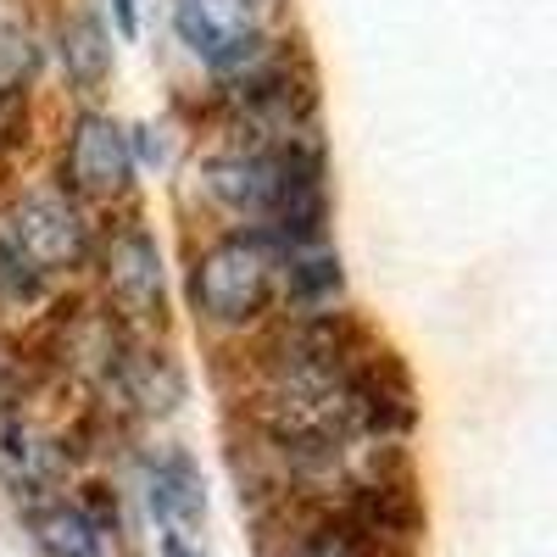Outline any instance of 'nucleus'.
I'll use <instances>...</instances> for the list:
<instances>
[{"instance_id": "f257e3e1", "label": "nucleus", "mask_w": 557, "mask_h": 557, "mask_svg": "<svg viewBox=\"0 0 557 557\" xmlns=\"http://www.w3.org/2000/svg\"><path fill=\"white\" fill-rule=\"evenodd\" d=\"M190 290L212 323H251L278 290V251L262 235H223L196 257Z\"/></svg>"}, {"instance_id": "f03ea898", "label": "nucleus", "mask_w": 557, "mask_h": 557, "mask_svg": "<svg viewBox=\"0 0 557 557\" xmlns=\"http://www.w3.org/2000/svg\"><path fill=\"white\" fill-rule=\"evenodd\" d=\"M268 12L273 0H178L173 23L184 45L196 57H207L212 67H240L246 57H257Z\"/></svg>"}, {"instance_id": "7ed1b4c3", "label": "nucleus", "mask_w": 557, "mask_h": 557, "mask_svg": "<svg viewBox=\"0 0 557 557\" xmlns=\"http://www.w3.org/2000/svg\"><path fill=\"white\" fill-rule=\"evenodd\" d=\"M0 235H7L39 273L45 268H73L89 251V228L62 196H23Z\"/></svg>"}, {"instance_id": "20e7f679", "label": "nucleus", "mask_w": 557, "mask_h": 557, "mask_svg": "<svg viewBox=\"0 0 557 557\" xmlns=\"http://www.w3.org/2000/svg\"><path fill=\"white\" fill-rule=\"evenodd\" d=\"M128 173H134L128 134L112 117H101V112L78 117L73 134H67V151H62V178L73 184V190H84V196H112V190L128 184Z\"/></svg>"}, {"instance_id": "39448f33", "label": "nucleus", "mask_w": 557, "mask_h": 557, "mask_svg": "<svg viewBox=\"0 0 557 557\" xmlns=\"http://www.w3.org/2000/svg\"><path fill=\"white\" fill-rule=\"evenodd\" d=\"M107 285H112V301L134 318L162 312V251L139 223H123L107 240Z\"/></svg>"}, {"instance_id": "423d86ee", "label": "nucleus", "mask_w": 557, "mask_h": 557, "mask_svg": "<svg viewBox=\"0 0 557 557\" xmlns=\"http://www.w3.org/2000/svg\"><path fill=\"white\" fill-rule=\"evenodd\" d=\"M146 485H151V513L173 530V541H184V530H196L207 519V485H201V469L184 451H162L151 457L146 469Z\"/></svg>"}, {"instance_id": "0eeeda50", "label": "nucleus", "mask_w": 557, "mask_h": 557, "mask_svg": "<svg viewBox=\"0 0 557 557\" xmlns=\"http://www.w3.org/2000/svg\"><path fill=\"white\" fill-rule=\"evenodd\" d=\"M28 530H34L45 557H101V546H107L101 524L89 519L84 507H73V502H39V507H28Z\"/></svg>"}, {"instance_id": "6e6552de", "label": "nucleus", "mask_w": 557, "mask_h": 557, "mask_svg": "<svg viewBox=\"0 0 557 557\" xmlns=\"http://www.w3.org/2000/svg\"><path fill=\"white\" fill-rule=\"evenodd\" d=\"M117 385L139 401V407H173L184 396V380H178V368L168 351H128L123 368H117Z\"/></svg>"}, {"instance_id": "1a4fd4ad", "label": "nucleus", "mask_w": 557, "mask_h": 557, "mask_svg": "<svg viewBox=\"0 0 557 557\" xmlns=\"http://www.w3.org/2000/svg\"><path fill=\"white\" fill-rule=\"evenodd\" d=\"M62 62H67V73H73L84 89H96V84L107 78L112 45H107V34H101L96 17H73V23L62 28Z\"/></svg>"}, {"instance_id": "9d476101", "label": "nucleus", "mask_w": 557, "mask_h": 557, "mask_svg": "<svg viewBox=\"0 0 557 557\" xmlns=\"http://www.w3.org/2000/svg\"><path fill=\"white\" fill-rule=\"evenodd\" d=\"M0 451H7V462L17 469V480H28V485H39V480H51L57 469H62V451H51L34 430H23V424H7V435H0Z\"/></svg>"}, {"instance_id": "9b49d317", "label": "nucleus", "mask_w": 557, "mask_h": 557, "mask_svg": "<svg viewBox=\"0 0 557 557\" xmlns=\"http://www.w3.org/2000/svg\"><path fill=\"white\" fill-rule=\"evenodd\" d=\"M39 73V45L23 34V28H0V96H12V89H23L28 78Z\"/></svg>"}, {"instance_id": "f8f14e48", "label": "nucleus", "mask_w": 557, "mask_h": 557, "mask_svg": "<svg viewBox=\"0 0 557 557\" xmlns=\"http://www.w3.org/2000/svg\"><path fill=\"white\" fill-rule=\"evenodd\" d=\"M0 296H12V301H34L39 296V268L0 235Z\"/></svg>"}, {"instance_id": "ddd939ff", "label": "nucleus", "mask_w": 557, "mask_h": 557, "mask_svg": "<svg viewBox=\"0 0 557 557\" xmlns=\"http://www.w3.org/2000/svg\"><path fill=\"white\" fill-rule=\"evenodd\" d=\"M285 557H357V535L335 524H312L285 546Z\"/></svg>"}, {"instance_id": "4468645a", "label": "nucleus", "mask_w": 557, "mask_h": 557, "mask_svg": "<svg viewBox=\"0 0 557 557\" xmlns=\"http://www.w3.org/2000/svg\"><path fill=\"white\" fill-rule=\"evenodd\" d=\"M290 285L301 296H335L341 290V262L335 257H307V262L290 268Z\"/></svg>"}, {"instance_id": "2eb2a0df", "label": "nucleus", "mask_w": 557, "mask_h": 557, "mask_svg": "<svg viewBox=\"0 0 557 557\" xmlns=\"http://www.w3.org/2000/svg\"><path fill=\"white\" fill-rule=\"evenodd\" d=\"M112 7H117V28L134 34V0H112Z\"/></svg>"}, {"instance_id": "dca6fc26", "label": "nucleus", "mask_w": 557, "mask_h": 557, "mask_svg": "<svg viewBox=\"0 0 557 557\" xmlns=\"http://www.w3.org/2000/svg\"><path fill=\"white\" fill-rule=\"evenodd\" d=\"M162 557H201V552H196V546H184V541H173V535H168V546H162Z\"/></svg>"}, {"instance_id": "f3484780", "label": "nucleus", "mask_w": 557, "mask_h": 557, "mask_svg": "<svg viewBox=\"0 0 557 557\" xmlns=\"http://www.w3.org/2000/svg\"><path fill=\"white\" fill-rule=\"evenodd\" d=\"M12 396V357H0V401Z\"/></svg>"}]
</instances>
